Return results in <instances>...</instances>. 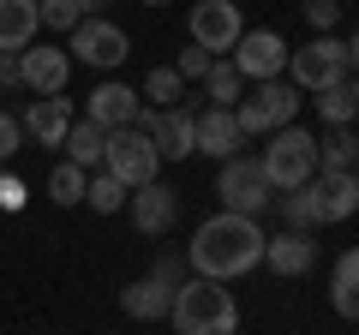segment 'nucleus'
<instances>
[{
    "mask_svg": "<svg viewBox=\"0 0 359 335\" xmlns=\"http://www.w3.org/2000/svg\"><path fill=\"white\" fill-rule=\"evenodd\" d=\"M353 60H359L353 36H311L306 48H287V84L299 96H318L335 78H353Z\"/></svg>",
    "mask_w": 359,
    "mask_h": 335,
    "instance_id": "7ed1b4c3",
    "label": "nucleus"
},
{
    "mask_svg": "<svg viewBox=\"0 0 359 335\" xmlns=\"http://www.w3.org/2000/svg\"><path fill=\"white\" fill-rule=\"evenodd\" d=\"M126 204H132V228H138L144 240H162V233L180 221V192H174V186H162V180L138 186Z\"/></svg>",
    "mask_w": 359,
    "mask_h": 335,
    "instance_id": "4468645a",
    "label": "nucleus"
},
{
    "mask_svg": "<svg viewBox=\"0 0 359 335\" xmlns=\"http://www.w3.org/2000/svg\"><path fill=\"white\" fill-rule=\"evenodd\" d=\"M174 287H180V264L162 258L150 275H138V282L120 294V311L138 317V323H156V317H168V306H174Z\"/></svg>",
    "mask_w": 359,
    "mask_h": 335,
    "instance_id": "9b49d317",
    "label": "nucleus"
},
{
    "mask_svg": "<svg viewBox=\"0 0 359 335\" xmlns=\"http://www.w3.org/2000/svg\"><path fill=\"white\" fill-rule=\"evenodd\" d=\"M42 18H36V0H0V48L25 54L30 42H36Z\"/></svg>",
    "mask_w": 359,
    "mask_h": 335,
    "instance_id": "aec40b11",
    "label": "nucleus"
},
{
    "mask_svg": "<svg viewBox=\"0 0 359 335\" xmlns=\"http://www.w3.org/2000/svg\"><path fill=\"white\" fill-rule=\"evenodd\" d=\"M330 306L341 311L347 323L359 317V252L347 245L341 258H335V270H330Z\"/></svg>",
    "mask_w": 359,
    "mask_h": 335,
    "instance_id": "4be33fe9",
    "label": "nucleus"
},
{
    "mask_svg": "<svg viewBox=\"0 0 359 335\" xmlns=\"http://www.w3.org/2000/svg\"><path fill=\"white\" fill-rule=\"evenodd\" d=\"M216 198H222V210L228 216H264L269 204H276V186L264 180V168H257V156H228L222 162V174H216Z\"/></svg>",
    "mask_w": 359,
    "mask_h": 335,
    "instance_id": "423d86ee",
    "label": "nucleus"
},
{
    "mask_svg": "<svg viewBox=\"0 0 359 335\" xmlns=\"http://www.w3.org/2000/svg\"><path fill=\"white\" fill-rule=\"evenodd\" d=\"M102 174H114L126 192H138V186H150L156 174H162V156H156V144L144 138L138 126H120V132H108V144H102Z\"/></svg>",
    "mask_w": 359,
    "mask_h": 335,
    "instance_id": "6e6552de",
    "label": "nucleus"
},
{
    "mask_svg": "<svg viewBox=\"0 0 359 335\" xmlns=\"http://www.w3.org/2000/svg\"><path fill=\"white\" fill-rule=\"evenodd\" d=\"M84 120L90 126H102V132H120V126H132L138 120V90L132 84H96V90L84 96Z\"/></svg>",
    "mask_w": 359,
    "mask_h": 335,
    "instance_id": "dca6fc26",
    "label": "nucleus"
},
{
    "mask_svg": "<svg viewBox=\"0 0 359 335\" xmlns=\"http://www.w3.org/2000/svg\"><path fill=\"white\" fill-rule=\"evenodd\" d=\"M0 90H25V84H18V54L13 48H0Z\"/></svg>",
    "mask_w": 359,
    "mask_h": 335,
    "instance_id": "f704fd0d",
    "label": "nucleus"
},
{
    "mask_svg": "<svg viewBox=\"0 0 359 335\" xmlns=\"http://www.w3.org/2000/svg\"><path fill=\"white\" fill-rule=\"evenodd\" d=\"M102 144H108V132H102V126L72 120V126H66V138H60V150H66V162H72V168L96 174V168H102Z\"/></svg>",
    "mask_w": 359,
    "mask_h": 335,
    "instance_id": "412c9836",
    "label": "nucleus"
},
{
    "mask_svg": "<svg viewBox=\"0 0 359 335\" xmlns=\"http://www.w3.org/2000/svg\"><path fill=\"white\" fill-rule=\"evenodd\" d=\"M306 192H311V210H318V228L323 221H347L359 210V180L353 174H311Z\"/></svg>",
    "mask_w": 359,
    "mask_h": 335,
    "instance_id": "f3484780",
    "label": "nucleus"
},
{
    "mask_svg": "<svg viewBox=\"0 0 359 335\" xmlns=\"http://www.w3.org/2000/svg\"><path fill=\"white\" fill-rule=\"evenodd\" d=\"M144 138L156 144L162 162H186V156H198V114H192L186 102H180V108H156Z\"/></svg>",
    "mask_w": 359,
    "mask_h": 335,
    "instance_id": "f8f14e48",
    "label": "nucleus"
},
{
    "mask_svg": "<svg viewBox=\"0 0 359 335\" xmlns=\"http://www.w3.org/2000/svg\"><path fill=\"white\" fill-rule=\"evenodd\" d=\"M198 84H204V96H210V108H233L245 96V78L233 72L228 60H210V72L198 78Z\"/></svg>",
    "mask_w": 359,
    "mask_h": 335,
    "instance_id": "a878e982",
    "label": "nucleus"
},
{
    "mask_svg": "<svg viewBox=\"0 0 359 335\" xmlns=\"http://www.w3.org/2000/svg\"><path fill=\"white\" fill-rule=\"evenodd\" d=\"M102 6H108V0H78V13H84V18H102Z\"/></svg>",
    "mask_w": 359,
    "mask_h": 335,
    "instance_id": "c9c22d12",
    "label": "nucleus"
},
{
    "mask_svg": "<svg viewBox=\"0 0 359 335\" xmlns=\"http://www.w3.org/2000/svg\"><path fill=\"white\" fill-rule=\"evenodd\" d=\"M168 323H174V335H233V329H240V306H233L228 282L186 275V282L174 287Z\"/></svg>",
    "mask_w": 359,
    "mask_h": 335,
    "instance_id": "f03ea898",
    "label": "nucleus"
},
{
    "mask_svg": "<svg viewBox=\"0 0 359 335\" xmlns=\"http://www.w3.org/2000/svg\"><path fill=\"white\" fill-rule=\"evenodd\" d=\"M72 120H78V114H72V102H66V96H36V102L18 114V132H25L36 150H54V144L66 138V126H72Z\"/></svg>",
    "mask_w": 359,
    "mask_h": 335,
    "instance_id": "2eb2a0df",
    "label": "nucleus"
},
{
    "mask_svg": "<svg viewBox=\"0 0 359 335\" xmlns=\"http://www.w3.org/2000/svg\"><path fill=\"white\" fill-rule=\"evenodd\" d=\"M126 54H132V36L114 25V18H78V30L66 36V60L96 66V72H114Z\"/></svg>",
    "mask_w": 359,
    "mask_h": 335,
    "instance_id": "1a4fd4ad",
    "label": "nucleus"
},
{
    "mask_svg": "<svg viewBox=\"0 0 359 335\" xmlns=\"http://www.w3.org/2000/svg\"><path fill=\"white\" fill-rule=\"evenodd\" d=\"M144 6H168V0H144Z\"/></svg>",
    "mask_w": 359,
    "mask_h": 335,
    "instance_id": "e433bc0d",
    "label": "nucleus"
},
{
    "mask_svg": "<svg viewBox=\"0 0 359 335\" xmlns=\"http://www.w3.org/2000/svg\"><path fill=\"white\" fill-rule=\"evenodd\" d=\"M0 210H25V180H13L6 168H0Z\"/></svg>",
    "mask_w": 359,
    "mask_h": 335,
    "instance_id": "72a5a7b5",
    "label": "nucleus"
},
{
    "mask_svg": "<svg viewBox=\"0 0 359 335\" xmlns=\"http://www.w3.org/2000/svg\"><path fill=\"white\" fill-rule=\"evenodd\" d=\"M353 162H359L353 126H330V132L318 138V174H353Z\"/></svg>",
    "mask_w": 359,
    "mask_h": 335,
    "instance_id": "b1692460",
    "label": "nucleus"
},
{
    "mask_svg": "<svg viewBox=\"0 0 359 335\" xmlns=\"http://www.w3.org/2000/svg\"><path fill=\"white\" fill-rule=\"evenodd\" d=\"M240 30H245L240 0H192V13H186V36H192V48H204L210 60H228L233 42H240Z\"/></svg>",
    "mask_w": 359,
    "mask_h": 335,
    "instance_id": "0eeeda50",
    "label": "nucleus"
},
{
    "mask_svg": "<svg viewBox=\"0 0 359 335\" xmlns=\"http://www.w3.org/2000/svg\"><path fill=\"white\" fill-rule=\"evenodd\" d=\"M257 168H264V180L276 186V192H294V186H306L311 174H318V138H311L306 126L269 132V144H264V156H257Z\"/></svg>",
    "mask_w": 359,
    "mask_h": 335,
    "instance_id": "20e7f679",
    "label": "nucleus"
},
{
    "mask_svg": "<svg viewBox=\"0 0 359 335\" xmlns=\"http://www.w3.org/2000/svg\"><path fill=\"white\" fill-rule=\"evenodd\" d=\"M138 96H144V108H180L186 102V78H180L174 66H150Z\"/></svg>",
    "mask_w": 359,
    "mask_h": 335,
    "instance_id": "393cba45",
    "label": "nucleus"
},
{
    "mask_svg": "<svg viewBox=\"0 0 359 335\" xmlns=\"http://www.w3.org/2000/svg\"><path fill=\"white\" fill-rule=\"evenodd\" d=\"M36 18H42V30H60V36H72L78 30V0H36Z\"/></svg>",
    "mask_w": 359,
    "mask_h": 335,
    "instance_id": "c756f323",
    "label": "nucleus"
},
{
    "mask_svg": "<svg viewBox=\"0 0 359 335\" xmlns=\"http://www.w3.org/2000/svg\"><path fill=\"white\" fill-rule=\"evenodd\" d=\"M126 198H132V192L114 180V174H102V168L84 180V204L96 210V216H120V210H126Z\"/></svg>",
    "mask_w": 359,
    "mask_h": 335,
    "instance_id": "bb28decb",
    "label": "nucleus"
},
{
    "mask_svg": "<svg viewBox=\"0 0 359 335\" xmlns=\"http://www.w3.org/2000/svg\"><path fill=\"white\" fill-rule=\"evenodd\" d=\"M264 264L276 275H311L318 270V240L311 233H276V240H264Z\"/></svg>",
    "mask_w": 359,
    "mask_h": 335,
    "instance_id": "6ab92c4d",
    "label": "nucleus"
},
{
    "mask_svg": "<svg viewBox=\"0 0 359 335\" xmlns=\"http://www.w3.org/2000/svg\"><path fill=\"white\" fill-rule=\"evenodd\" d=\"M228 66L245 78V84H269V78H287V36L282 30H240V42H233Z\"/></svg>",
    "mask_w": 359,
    "mask_h": 335,
    "instance_id": "9d476101",
    "label": "nucleus"
},
{
    "mask_svg": "<svg viewBox=\"0 0 359 335\" xmlns=\"http://www.w3.org/2000/svg\"><path fill=\"white\" fill-rule=\"evenodd\" d=\"M180 78H186V84H198V78L210 72V54L204 48H192V42H186V48H180V66H174Z\"/></svg>",
    "mask_w": 359,
    "mask_h": 335,
    "instance_id": "473e14b6",
    "label": "nucleus"
},
{
    "mask_svg": "<svg viewBox=\"0 0 359 335\" xmlns=\"http://www.w3.org/2000/svg\"><path fill=\"white\" fill-rule=\"evenodd\" d=\"M18 150H25V132H18V114H6V108H0V168L13 162Z\"/></svg>",
    "mask_w": 359,
    "mask_h": 335,
    "instance_id": "2f4dec72",
    "label": "nucleus"
},
{
    "mask_svg": "<svg viewBox=\"0 0 359 335\" xmlns=\"http://www.w3.org/2000/svg\"><path fill=\"white\" fill-rule=\"evenodd\" d=\"M264 240H269V233L257 228L252 216H228V210H216V216L192 233V245H186L192 275H204V282H240L245 270L264 264Z\"/></svg>",
    "mask_w": 359,
    "mask_h": 335,
    "instance_id": "f257e3e1",
    "label": "nucleus"
},
{
    "mask_svg": "<svg viewBox=\"0 0 359 335\" xmlns=\"http://www.w3.org/2000/svg\"><path fill=\"white\" fill-rule=\"evenodd\" d=\"M276 210H282L287 233H311V228H318V210H311V192H306V186H294V192H276Z\"/></svg>",
    "mask_w": 359,
    "mask_h": 335,
    "instance_id": "cd10ccee",
    "label": "nucleus"
},
{
    "mask_svg": "<svg viewBox=\"0 0 359 335\" xmlns=\"http://www.w3.org/2000/svg\"><path fill=\"white\" fill-rule=\"evenodd\" d=\"M84 180H90L84 168H72V162H60V168H54V174H48V198H54V204H60V210H72V204H84Z\"/></svg>",
    "mask_w": 359,
    "mask_h": 335,
    "instance_id": "c85d7f7f",
    "label": "nucleus"
},
{
    "mask_svg": "<svg viewBox=\"0 0 359 335\" xmlns=\"http://www.w3.org/2000/svg\"><path fill=\"white\" fill-rule=\"evenodd\" d=\"M66 78H72V60H66V48H54V42H36V48L18 54V84L36 96H66Z\"/></svg>",
    "mask_w": 359,
    "mask_h": 335,
    "instance_id": "ddd939ff",
    "label": "nucleus"
},
{
    "mask_svg": "<svg viewBox=\"0 0 359 335\" xmlns=\"http://www.w3.org/2000/svg\"><path fill=\"white\" fill-rule=\"evenodd\" d=\"M245 132L240 120H233V108H204L198 114V156H216V162H228V156H240Z\"/></svg>",
    "mask_w": 359,
    "mask_h": 335,
    "instance_id": "a211bd4d",
    "label": "nucleus"
},
{
    "mask_svg": "<svg viewBox=\"0 0 359 335\" xmlns=\"http://www.w3.org/2000/svg\"><path fill=\"white\" fill-rule=\"evenodd\" d=\"M311 102H318V120H323V126H353V114H359V84H353V78H335V84H323Z\"/></svg>",
    "mask_w": 359,
    "mask_h": 335,
    "instance_id": "5701e85b",
    "label": "nucleus"
},
{
    "mask_svg": "<svg viewBox=\"0 0 359 335\" xmlns=\"http://www.w3.org/2000/svg\"><path fill=\"white\" fill-rule=\"evenodd\" d=\"M299 13H306L311 36H335V25H341V0H306Z\"/></svg>",
    "mask_w": 359,
    "mask_h": 335,
    "instance_id": "7c9ffc66",
    "label": "nucleus"
},
{
    "mask_svg": "<svg viewBox=\"0 0 359 335\" xmlns=\"http://www.w3.org/2000/svg\"><path fill=\"white\" fill-rule=\"evenodd\" d=\"M299 114V90L287 84V78H269V84H252V90L233 102V120H240L245 138H269V132L294 126Z\"/></svg>",
    "mask_w": 359,
    "mask_h": 335,
    "instance_id": "39448f33",
    "label": "nucleus"
}]
</instances>
